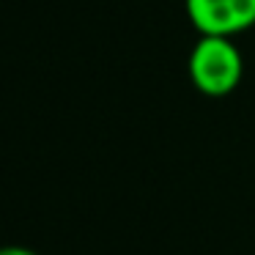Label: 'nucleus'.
I'll list each match as a JSON object with an SVG mask.
<instances>
[{
  "label": "nucleus",
  "instance_id": "3",
  "mask_svg": "<svg viewBox=\"0 0 255 255\" xmlns=\"http://www.w3.org/2000/svg\"><path fill=\"white\" fill-rule=\"evenodd\" d=\"M0 255H36V253L28 247H19V244H8V247H0Z\"/></svg>",
  "mask_w": 255,
  "mask_h": 255
},
{
  "label": "nucleus",
  "instance_id": "1",
  "mask_svg": "<svg viewBox=\"0 0 255 255\" xmlns=\"http://www.w3.org/2000/svg\"><path fill=\"white\" fill-rule=\"evenodd\" d=\"M242 52L228 36H200L189 52L192 85L206 96H228L242 80Z\"/></svg>",
  "mask_w": 255,
  "mask_h": 255
},
{
  "label": "nucleus",
  "instance_id": "2",
  "mask_svg": "<svg viewBox=\"0 0 255 255\" xmlns=\"http://www.w3.org/2000/svg\"><path fill=\"white\" fill-rule=\"evenodd\" d=\"M200 36H236L255 25V0H184Z\"/></svg>",
  "mask_w": 255,
  "mask_h": 255
}]
</instances>
